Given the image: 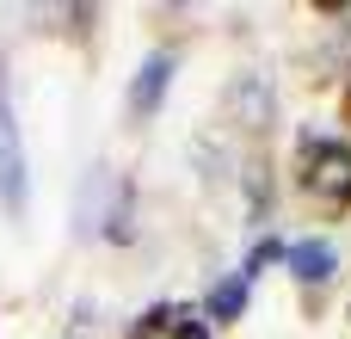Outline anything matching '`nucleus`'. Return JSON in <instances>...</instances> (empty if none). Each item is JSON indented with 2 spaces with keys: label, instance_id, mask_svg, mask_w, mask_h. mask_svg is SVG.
Instances as JSON below:
<instances>
[{
  "label": "nucleus",
  "instance_id": "nucleus-5",
  "mask_svg": "<svg viewBox=\"0 0 351 339\" xmlns=\"http://www.w3.org/2000/svg\"><path fill=\"white\" fill-rule=\"evenodd\" d=\"M234 117H241L247 130H265V124H271V86L247 74V80L234 86Z\"/></svg>",
  "mask_w": 351,
  "mask_h": 339
},
{
  "label": "nucleus",
  "instance_id": "nucleus-3",
  "mask_svg": "<svg viewBox=\"0 0 351 339\" xmlns=\"http://www.w3.org/2000/svg\"><path fill=\"white\" fill-rule=\"evenodd\" d=\"M167 80H173V56H167V49H154V56L142 62L136 86H130V111H136V117H154V111H160V93H167Z\"/></svg>",
  "mask_w": 351,
  "mask_h": 339
},
{
  "label": "nucleus",
  "instance_id": "nucleus-1",
  "mask_svg": "<svg viewBox=\"0 0 351 339\" xmlns=\"http://www.w3.org/2000/svg\"><path fill=\"white\" fill-rule=\"evenodd\" d=\"M0 210H6V216L25 210V148H19V124H12L6 68H0Z\"/></svg>",
  "mask_w": 351,
  "mask_h": 339
},
{
  "label": "nucleus",
  "instance_id": "nucleus-2",
  "mask_svg": "<svg viewBox=\"0 0 351 339\" xmlns=\"http://www.w3.org/2000/svg\"><path fill=\"white\" fill-rule=\"evenodd\" d=\"M308 185H315V191H321L333 210H346V204H351V148H339V142H321Z\"/></svg>",
  "mask_w": 351,
  "mask_h": 339
},
{
  "label": "nucleus",
  "instance_id": "nucleus-7",
  "mask_svg": "<svg viewBox=\"0 0 351 339\" xmlns=\"http://www.w3.org/2000/svg\"><path fill=\"white\" fill-rule=\"evenodd\" d=\"M167 334H179V339H210V327H204V315H197V309H173V315H167Z\"/></svg>",
  "mask_w": 351,
  "mask_h": 339
},
{
  "label": "nucleus",
  "instance_id": "nucleus-4",
  "mask_svg": "<svg viewBox=\"0 0 351 339\" xmlns=\"http://www.w3.org/2000/svg\"><path fill=\"white\" fill-rule=\"evenodd\" d=\"M284 266H290L302 284H327V278H333V266H339V253H333V241L308 235V241H296V247L284 253Z\"/></svg>",
  "mask_w": 351,
  "mask_h": 339
},
{
  "label": "nucleus",
  "instance_id": "nucleus-6",
  "mask_svg": "<svg viewBox=\"0 0 351 339\" xmlns=\"http://www.w3.org/2000/svg\"><path fill=\"white\" fill-rule=\"evenodd\" d=\"M241 309H247V278L234 272V278H222V284L210 290L204 315H210V321H241Z\"/></svg>",
  "mask_w": 351,
  "mask_h": 339
},
{
  "label": "nucleus",
  "instance_id": "nucleus-8",
  "mask_svg": "<svg viewBox=\"0 0 351 339\" xmlns=\"http://www.w3.org/2000/svg\"><path fill=\"white\" fill-rule=\"evenodd\" d=\"M284 253H290V247H278V241H259V247H253V259H247V272H241V278H259V272H265V266H278V259H284Z\"/></svg>",
  "mask_w": 351,
  "mask_h": 339
}]
</instances>
